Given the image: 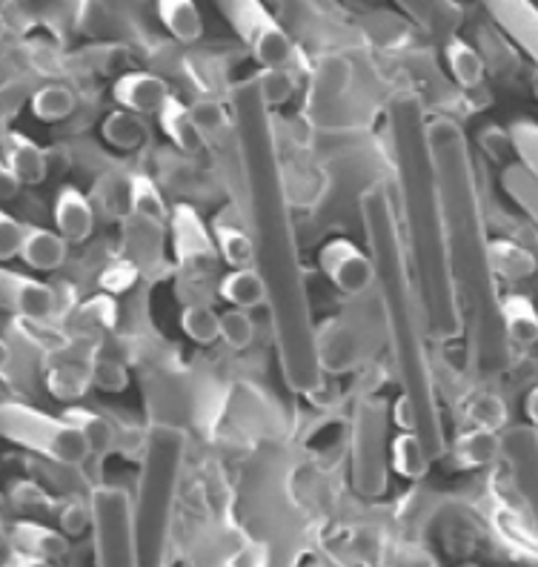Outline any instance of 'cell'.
<instances>
[{
    "label": "cell",
    "instance_id": "obj_19",
    "mask_svg": "<svg viewBox=\"0 0 538 567\" xmlns=\"http://www.w3.org/2000/svg\"><path fill=\"white\" fill-rule=\"evenodd\" d=\"M498 312H501L504 336H507L510 347L530 350V347L538 344V307L532 305L530 296L504 292Z\"/></svg>",
    "mask_w": 538,
    "mask_h": 567
},
{
    "label": "cell",
    "instance_id": "obj_31",
    "mask_svg": "<svg viewBox=\"0 0 538 567\" xmlns=\"http://www.w3.org/2000/svg\"><path fill=\"white\" fill-rule=\"evenodd\" d=\"M101 135L110 146L121 150V153H132V150H138L146 138V126L141 121V115L135 112H126L117 106L115 112H110L101 124Z\"/></svg>",
    "mask_w": 538,
    "mask_h": 567
},
{
    "label": "cell",
    "instance_id": "obj_32",
    "mask_svg": "<svg viewBox=\"0 0 538 567\" xmlns=\"http://www.w3.org/2000/svg\"><path fill=\"white\" fill-rule=\"evenodd\" d=\"M390 464L404 478H422L430 471V456L413 430H401L390 444Z\"/></svg>",
    "mask_w": 538,
    "mask_h": 567
},
{
    "label": "cell",
    "instance_id": "obj_24",
    "mask_svg": "<svg viewBox=\"0 0 538 567\" xmlns=\"http://www.w3.org/2000/svg\"><path fill=\"white\" fill-rule=\"evenodd\" d=\"M218 296L232 305L235 310H258L267 307V284L256 267H241V270H229L218 281Z\"/></svg>",
    "mask_w": 538,
    "mask_h": 567
},
{
    "label": "cell",
    "instance_id": "obj_41",
    "mask_svg": "<svg viewBox=\"0 0 538 567\" xmlns=\"http://www.w3.org/2000/svg\"><path fill=\"white\" fill-rule=\"evenodd\" d=\"M90 519H92V513L86 511V507L70 505L61 513V527L66 536H77V533H83V527L90 525Z\"/></svg>",
    "mask_w": 538,
    "mask_h": 567
},
{
    "label": "cell",
    "instance_id": "obj_42",
    "mask_svg": "<svg viewBox=\"0 0 538 567\" xmlns=\"http://www.w3.org/2000/svg\"><path fill=\"white\" fill-rule=\"evenodd\" d=\"M21 181H18V175L9 169L7 164H3V158H0V202H12V198H18V193H21Z\"/></svg>",
    "mask_w": 538,
    "mask_h": 567
},
{
    "label": "cell",
    "instance_id": "obj_12",
    "mask_svg": "<svg viewBox=\"0 0 538 567\" xmlns=\"http://www.w3.org/2000/svg\"><path fill=\"white\" fill-rule=\"evenodd\" d=\"M166 233L169 227L135 213H126V256L132 272L158 281L166 272Z\"/></svg>",
    "mask_w": 538,
    "mask_h": 567
},
{
    "label": "cell",
    "instance_id": "obj_15",
    "mask_svg": "<svg viewBox=\"0 0 538 567\" xmlns=\"http://www.w3.org/2000/svg\"><path fill=\"white\" fill-rule=\"evenodd\" d=\"M52 221H55V229L63 236V241L83 244L90 241L92 233H95V207H92V202L81 189L66 184L55 195Z\"/></svg>",
    "mask_w": 538,
    "mask_h": 567
},
{
    "label": "cell",
    "instance_id": "obj_40",
    "mask_svg": "<svg viewBox=\"0 0 538 567\" xmlns=\"http://www.w3.org/2000/svg\"><path fill=\"white\" fill-rule=\"evenodd\" d=\"M92 381L104 390H121L126 384L124 370H121L115 361H97V364L92 367Z\"/></svg>",
    "mask_w": 538,
    "mask_h": 567
},
{
    "label": "cell",
    "instance_id": "obj_16",
    "mask_svg": "<svg viewBox=\"0 0 538 567\" xmlns=\"http://www.w3.org/2000/svg\"><path fill=\"white\" fill-rule=\"evenodd\" d=\"M0 150H3V164L18 175L23 187H38L49 175V158L35 141L23 135V132H7L0 138Z\"/></svg>",
    "mask_w": 538,
    "mask_h": 567
},
{
    "label": "cell",
    "instance_id": "obj_43",
    "mask_svg": "<svg viewBox=\"0 0 538 567\" xmlns=\"http://www.w3.org/2000/svg\"><path fill=\"white\" fill-rule=\"evenodd\" d=\"M0 567H52V561L35 559V556H27V554H14V556H7V559H0Z\"/></svg>",
    "mask_w": 538,
    "mask_h": 567
},
{
    "label": "cell",
    "instance_id": "obj_1",
    "mask_svg": "<svg viewBox=\"0 0 538 567\" xmlns=\"http://www.w3.org/2000/svg\"><path fill=\"white\" fill-rule=\"evenodd\" d=\"M232 135L241 166L247 221L256 267L267 284V307L276 336L278 364L292 393L312 395L321 390L324 367L318 359V330L312 324L304 264L298 252L290 195L283 178L278 135L267 101L252 81L232 92Z\"/></svg>",
    "mask_w": 538,
    "mask_h": 567
},
{
    "label": "cell",
    "instance_id": "obj_25",
    "mask_svg": "<svg viewBox=\"0 0 538 567\" xmlns=\"http://www.w3.org/2000/svg\"><path fill=\"white\" fill-rule=\"evenodd\" d=\"M155 12L164 29L178 43H198L204 38V14L195 0H155Z\"/></svg>",
    "mask_w": 538,
    "mask_h": 567
},
{
    "label": "cell",
    "instance_id": "obj_6",
    "mask_svg": "<svg viewBox=\"0 0 538 567\" xmlns=\"http://www.w3.org/2000/svg\"><path fill=\"white\" fill-rule=\"evenodd\" d=\"M0 439L61 467H77L90 458L83 436L63 415H49L23 402H0Z\"/></svg>",
    "mask_w": 538,
    "mask_h": 567
},
{
    "label": "cell",
    "instance_id": "obj_28",
    "mask_svg": "<svg viewBox=\"0 0 538 567\" xmlns=\"http://www.w3.org/2000/svg\"><path fill=\"white\" fill-rule=\"evenodd\" d=\"M215 249L218 258L227 264L229 270H241V267H252L256 264V249H252V238L244 227L238 224L218 221L213 229Z\"/></svg>",
    "mask_w": 538,
    "mask_h": 567
},
{
    "label": "cell",
    "instance_id": "obj_27",
    "mask_svg": "<svg viewBox=\"0 0 538 567\" xmlns=\"http://www.w3.org/2000/svg\"><path fill=\"white\" fill-rule=\"evenodd\" d=\"M63 419L81 433L86 447H90V456H104L115 444V430H112L110 419H104L97 410L70 408L63 413Z\"/></svg>",
    "mask_w": 538,
    "mask_h": 567
},
{
    "label": "cell",
    "instance_id": "obj_38",
    "mask_svg": "<svg viewBox=\"0 0 538 567\" xmlns=\"http://www.w3.org/2000/svg\"><path fill=\"white\" fill-rule=\"evenodd\" d=\"M189 110H193V118L200 126V132H204V138H213L224 126H232V121L227 124V115H224L221 104L215 97H198L195 104H189Z\"/></svg>",
    "mask_w": 538,
    "mask_h": 567
},
{
    "label": "cell",
    "instance_id": "obj_7",
    "mask_svg": "<svg viewBox=\"0 0 538 567\" xmlns=\"http://www.w3.org/2000/svg\"><path fill=\"white\" fill-rule=\"evenodd\" d=\"M169 236H173L175 264H178V287L175 290L184 298V305H209L204 290L213 278L215 264L221 261L213 233L189 204H178L169 215Z\"/></svg>",
    "mask_w": 538,
    "mask_h": 567
},
{
    "label": "cell",
    "instance_id": "obj_14",
    "mask_svg": "<svg viewBox=\"0 0 538 567\" xmlns=\"http://www.w3.org/2000/svg\"><path fill=\"white\" fill-rule=\"evenodd\" d=\"M169 95H173L169 83L161 75H153V72H126L112 86L115 104L126 112H135L141 118L144 115H158V110L166 104Z\"/></svg>",
    "mask_w": 538,
    "mask_h": 567
},
{
    "label": "cell",
    "instance_id": "obj_18",
    "mask_svg": "<svg viewBox=\"0 0 538 567\" xmlns=\"http://www.w3.org/2000/svg\"><path fill=\"white\" fill-rule=\"evenodd\" d=\"M158 124L161 132H164L166 138L173 141V146L178 153L184 155H200L204 153V146H207V138H204V132L200 126L195 124L193 110H189L184 101H178L175 95L166 97V104L158 110Z\"/></svg>",
    "mask_w": 538,
    "mask_h": 567
},
{
    "label": "cell",
    "instance_id": "obj_26",
    "mask_svg": "<svg viewBox=\"0 0 538 567\" xmlns=\"http://www.w3.org/2000/svg\"><path fill=\"white\" fill-rule=\"evenodd\" d=\"M501 189L513 204L527 215V221L538 229V178L521 161H507L501 166Z\"/></svg>",
    "mask_w": 538,
    "mask_h": 567
},
{
    "label": "cell",
    "instance_id": "obj_3",
    "mask_svg": "<svg viewBox=\"0 0 538 567\" xmlns=\"http://www.w3.org/2000/svg\"><path fill=\"white\" fill-rule=\"evenodd\" d=\"M427 110L415 95H399L390 106L401 207L399 227L427 336L433 341H453L464 336V319L449 272L447 233L427 141Z\"/></svg>",
    "mask_w": 538,
    "mask_h": 567
},
{
    "label": "cell",
    "instance_id": "obj_21",
    "mask_svg": "<svg viewBox=\"0 0 538 567\" xmlns=\"http://www.w3.org/2000/svg\"><path fill=\"white\" fill-rule=\"evenodd\" d=\"M444 66H447L453 83L467 92L482 90L484 81H487V63H484V55L473 47V43H467L458 35H449L447 43H444Z\"/></svg>",
    "mask_w": 538,
    "mask_h": 567
},
{
    "label": "cell",
    "instance_id": "obj_4",
    "mask_svg": "<svg viewBox=\"0 0 538 567\" xmlns=\"http://www.w3.org/2000/svg\"><path fill=\"white\" fill-rule=\"evenodd\" d=\"M361 221H364L366 252L375 267L373 287L379 292L381 316L390 336L401 399L413 410V433L422 442L430 462H435L447 453V436H444L438 390H435L433 364L427 353L430 336L422 319V305L415 296L413 276H410L399 213L381 187L366 189L361 195Z\"/></svg>",
    "mask_w": 538,
    "mask_h": 567
},
{
    "label": "cell",
    "instance_id": "obj_37",
    "mask_svg": "<svg viewBox=\"0 0 538 567\" xmlns=\"http://www.w3.org/2000/svg\"><path fill=\"white\" fill-rule=\"evenodd\" d=\"M256 86L258 92H261L263 101H267L269 110L278 104H287L292 95L290 70H263L261 75L256 78Z\"/></svg>",
    "mask_w": 538,
    "mask_h": 567
},
{
    "label": "cell",
    "instance_id": "obj_10",
    "mask_svg": "<svg viewBox=\"0 0 538 567\" xmlns=\"http://www.w3.org/2000/svg\"><path fill=\"white\" fill-rule=\"evenodd\" d=\"M318 264H321V272L327 276V281L341 296H364L375 284L373 258H370L366 249L350 241V238H332V241H327L321 252H318Z\"/></svg>",
    "mask_w": 538,
    "mask_h": 567
},
{
    "label": "cell",
    "instance_id": "obj_47",
    "mask_svg": "<svg viewBox=\"0 0 538 567\" xmlns=\"http://www.w3.org/2000/svg\"><path fill=\"white\" fill-rule=\"evenodd\" d=\"M536 3H538V0H536Z\"/></svg>",
    "mask_w": 538,
    "mask_h": 567
},
{
    "label": "cell",
    "instance_id": "obj_17",
    "mask_svg": "<svg viewBox=\"0 0 538 567\" xmlns=\"http://www.w3.org/2000/svg\"><path fill=\"white\" fill-rule=\"evenodd\" d=\"M66 256H70V244L63 241V236L58 229L23 224L21 261L27 264L29 270L55 272L66 264Z\"/></svg>",
    "mask_w": 538,
    "mask_h": 567
},
{
    "label": "cell",
    "instance_id": "obj_5",
    "mask_svg": "<svg viewBox=\"0 0 538 567\" xmlns=\"http://www.w3.org/2000/svg\"><path fill=\"white\" fill-rule=\"evenodd\" d=\"M187 453V436L175 424H153L144 439L138 476V511H135V542L146 561L161 556L166 530L173 519L175 493Z\"/></svg>",
    "mask_w": 538,
    "mask_h": 567
},
{
    "label": "cell",
    "instance_id": "obj_33",
    "mask_svg": "<svg viewBox=\"0 0 538 567\" xmlns=\"http://www.w3.org/2000/svg\"><path fill=\"white\" fill-rule=\"evenodd\" d=\"M180 330L195 344H213V341L221 339V312H215L213 305H184Z\"/></svg>",
    "mask_w": 538,
    "mask_h": 567
},
{
    "label": "cell",
    "instance_id": "obj_8",
    "mask_svg": "<svg viewBox=\"0 0 538 567\" xmlns=\"http://www.w3.org/2000/svg\"><path fill=\"white\" fill-rule=\"evenodd\" d=\"M390 471V436L386 404L379 399H359L352 410V478L366 496H379Z\"/></svg>",
    "mask_w": 538,
    "mask_h": 567
},
{
    "label": "cell",
    "instance_id": "obj_2",
    "mask_svg": "<svg viewBox=\"0 0 538 567\" xmlns=\"http://www.w3.org/2000/svg\"><path fill=\"white\" fill-rule=\"evenodd\" d=\"M427 141L442 198L447 258L462 307L469 367L478 379H498L513 361V347L501 327V292L490 261V233L484 218L473 150L462 124L447 115H430Z\"/></svg>",
    "mask_w": 538,
    "mask_h": 567
},
{
    "label": "cell",
    "instance_id": "obj_35",
    "mask_svg": "<svg viewBox=\"0 0 538 567\" xmlns=\"http://www.w3.org/2000/svg\"><path fill=\"white\" fill-rule=\"evenodd\" d=\"M467 419L476 427H487L498 433L501 427H507V404L498 395L482 393L467 404Z\"/></svg>",
    "mask_w": 538,
    "mask_h": 567
},
{
    "label": "cell",
    "instance_id": "obj_22",
    "mask_svg": "<svg viewBox=\"0 0 538 567\" xmlns=\"http://www.w3.org/2000/svg\"><path fill=\"white\" fill-rule=\"evenodd\" d=\"M12 542L18 547V554L35 556V559L43 561L63 559L66 550H70L66 533L41 525V522H18L12 527Z\"/></svg>",
    "mask_w": 538,
    "mask_h": 567
},
{
    "label": "cell",
    "instance_id": "obj_11",
    "mask_svg": "<svg viewBox=\"0 0 538 567\" xmlns=\"http://www.w3.org/2000/svg\"><path fill=\"white\" fill-rule=\"evenodd\" d=\"M0 310L12 312L18 319L46 321L55 316L58 296L38 278L0 267Z\"/></svg>",
    "mask_w": 538,
    "mask_h": 567
},
{
    "label": "cell",
    "instance_id": "obj_46",
    "mask_svg": "<svg viewBox=\"0 0 538 567\" xmlns=\"http://www.w3.org/2000/svg\"><path fill=\"white\" fill-rule=\"evenodd\" d=\"M7 38V18H3V12H0V41Z\"/></svg>",
    "mask_w": 538,
    "mask_h": 567
},
{
    "label": "cell",
    "instance_id": "obj_29",
    "mask_svg": "<svg viewBox=\"0 0 538 567\" xmlns=\"http://www.w3.org/2000/svg\"><path fill=\"white\" fill-rule=\"evenodd\" d=\"M126 202H130V213L169 227V215H173V209L166 207L158 184H155L149 175H132L130 189H126Z\"/></svg>",
    "mask_w": 538,
    "mask_h": 567
},
{
    "label": "cell",
    "instance_id": "obj_13",
    "mask_svg": "<svg viewBox=\"0 0 538 567\" xmlns=\"http://www.w3.org/2000/svg\"><path fill=\"white\" fill-rule=\"evenodd\" d=\"M504 35L538 66V3L536 0H482Z\"/></svg>",
    "mask_w": 538,
    "mask_h": 567
},
{
    "label": "cell",
    "instance_id": "obj_23",
    "mask_svg": "<svg viewBox=\"0 0 538 567\" xmlns=\"http://www.w3.org/2000/svg\"><path fill=\"white\" fill-rule=\"evenodd\" d=\"M490 261L496 278L510 284L527 281L538 272L536 252L513 238H490Z\"/></svg>",
    "mask_w": 538,
    "mask_h": 567
},
{
    "label": "cell",
    "instance_id": "obj_20",
    "mask_svg": "<svg viewBox=\"0 0 538 567\" xmlns=\"http://www.w3.org/2000/svg\"><path fill=\"white\" fill-rule=\"evenodd\" d=\"M449 453H453V462H456L462 471L490 467L496 458H501V436H498L496 430L469 424L464 433H458L456 442L449 444Z\"/></svg>",
    "mask_w": 538,
    "mask_h": 567
},
{
    "label": "cell",
    "instance_id": "obj_45",
    "mask_svg": "<svg viewBox=\"0 0 538 567\" xmlns=\"http://www.w3.org/2000/svg\"><path fill=\"white\" fill-rule=\"evenodd\" d=\"M12 364V347L7 344V341L0 339V373L7 370V367Z\"/></svg>",
    "mask_w": 538,
    "mask_h": 567
},
{
    "label": "cell",
    "instance_id": "obj_36",
    "mask_svg": "<svg viewBox=\"0 0 538 567\" xmlns=\"http://www.w3.org/2000/svg\"><path fill=\"white\" fill-rule=\"evenodd\" d=\"M221 339L232 350H247L256 341V324L249 319L247 310H227L221 312Z\"/></svg>",
    "mask_w": 538,
    "mask_h": 567
},
{
    "label": "cell",
    "instance_id": "obj_30",
    "mask_svg": "<svg viewBox=\"0 0 538 567\" xmlns=\"http://www.w3.org/2000/svg\"><path fill=\"white\" fill-rule=\"evenodd\" d=\"M75 92L70 86H61V83H46L35 95L29 97V110L43 124H61L75 112Z\"/></svg>",
    "mask_w": 538,
    "mask_h": 567
},
{
    "label": "cell",
    "instance_id": "obj_34",
    "mask_svg": "<svg viewBox=\"0 0 538 567\" xmlns=\"http://www.w3.org/2000/svg\"><path fill=\"white\" fill-rule=\"evenodd\" d=\"M507 132H510L513 155H516V161H521V164H525L527 169L538 178V124L536 121L530 118L516 121Z\"/></svg>",
    "mask_w": 538,
    "mask_h": 567
},
{
    "label": "cell",
    "instance_id": "obj_44",
    "mask_svg": "<svg viewBox=\"0 0 538 567\" xmlns=\"http://www.w3.org/2000/svg\"><path fill=\"white\" fill-rule=\"evenodd\" d=\"M525 415L530 427L538 430V388H532L530 393L525 395Z\"/></svg>",
    "mask_w": 538,
    "mask_h": 567
},
{
    "label": "cell",
    "instance_id": "obj_9",
    "mask_svg": "<svg viewBox=\"0 0 538 567\" xmlns=\"http://www.w3.org/2000/svg\"><path fill=\"white\" fill-rule=\"evenodd\" d=\"M215 7L263 70H290L296 43L261 0H215Z\"/></svg>",
    "mask_w": 538,
    "mask_h": 567
},
{
    "label": "cell",
    "instance_id": "obj_39",
    "mask_svg": "<svg viewBox=\"0 0 538 567\" xmlns=\"http://www.w3.org/2000/svg\"><path fill=\"white\" fill-rule=\"evenodd\" d=\"M21 241H23V224L14 221L7 209H0V261L21 256Z\"/></svg>",
    "mask_w": 538,
    "mask_h": 567
}]
</instances>
